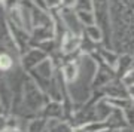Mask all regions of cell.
Wrapping results in <instances>:
<instances>
[{
	"label": "cell",
	"instance_id": "obj_1",
	"mask_svg": "<svg viewBox=\"0 0 134 132\" xmlns=\"http://www.w3.org/2000/svg\"><path fill=\"white\" fill-rule=\"evenodd\" d=\"M10 65V58L8 55H0V68H8Z\"/></svg>",
	"mask_w": 134,
	"mask_h": 132
}]
</instances>
